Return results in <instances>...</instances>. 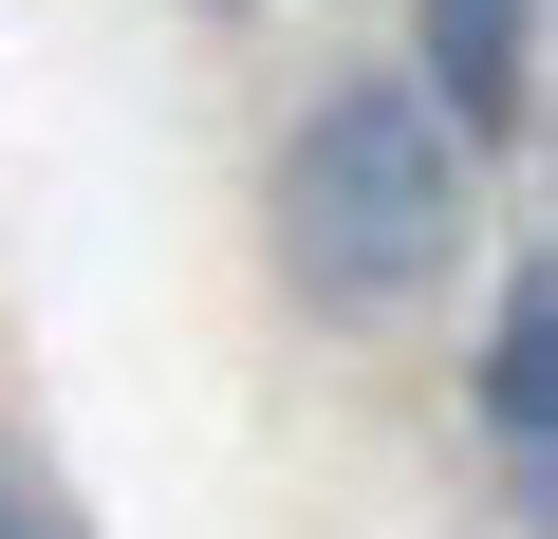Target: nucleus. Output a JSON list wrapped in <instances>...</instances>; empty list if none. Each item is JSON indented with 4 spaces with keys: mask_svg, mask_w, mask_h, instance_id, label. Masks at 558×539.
Returning a JSON list of instances; mask_svg holds the SVG:
<instances>
[{
    "mask_svg": "<svg viewBox=\"0 0 558 539\" xmlns=\"http://www.w3.org/2000/svg\"><path fill=\"white\" fill-rule=\"evenodd\" d=\"M539 409H558V317H539V280H502V335H484V428H502V465L539 483Z\"/></svg>",
    "mask_w": 558,
    "mask_h": 539,
    "instance_id": "3",
    "label": "nucleus"
},
{
    "mask_svg": "<svg viewBox=\"0 0 558 539\" xmlns=\"http://www.w3.org/2000/svg\"><path fill=\"white\" fill-rule=\"evenodd\" d=\"M428 75H447L465 131H521V94H539V0H428Z\"/></svg>",
    "mask_w": 558,
    "mask_h": 539,
    "instance_id": "2",
    "label": "nucleus"
},
{
    "mask_svg": "<svg viewBox=\"0 0 558 539\" xmlns=\"http://www.w3.org/2000/svg\"><path fill=\"white\" fill-rule=\"evenodd\" d=\"M279 223H299V280L317 298H428L447 242H465V149L410 75H354L299 112V168H279Z\"/></svg>",
    "mask_w": 558,
    "mask_h": 539,
    "instance_id": "1",
    "label": "nucleus"
}]
</instances>
